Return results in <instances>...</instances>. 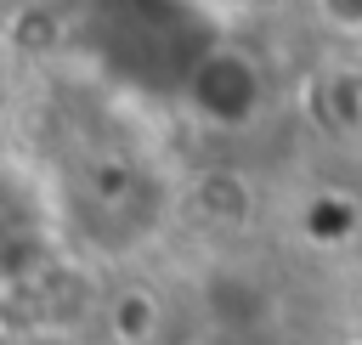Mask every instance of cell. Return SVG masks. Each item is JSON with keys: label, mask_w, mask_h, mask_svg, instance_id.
Masks as SVG:
<instances>
[{"label": "cell", "mask_w": 362, "mask_h": 345, "mask_svg": "<svg viewBox=\"0 0 362 345\" xmlns=\"http://www.w3.org/2000/svg\"><path fill=\"white\" fill-rule=\"evenodd\" d=\"M51 232L57 221H51V204L34 192V181L17 170H0V288L45 271Z\"/></svg>", "instance_id": "obj_2"}, {"label": "cell", "mask_w": 362, "mask_h": 345, "mask_svg": "<svg viewBox=\"0 0 362 345\" xmlns=\"http://www.w3.org/2000/svg\"><path fill=\"white\" fill-rule=\"evenodd\" d=\"M204 317L215 334L226 339H249L260 328H272V288L255 283L249 271H215L204 288Z\"/></svg>", "instance_id": "obj_3"}, {"label": "cell", "mask_w": 362, "mask_h": 345, "mask_svg": "<svg viewBox=\"0 0 362 345\" xmlns=\"http://www.w3.org/2000/svg\"><path fill=\"white\" fill-rule=\"evenodd\" d=\"M107 322H113V339L119 345H153V334H158V300L147 288H124L113 300Z\"/></svg>", "instance_id": "obj_4"}, {"label": "cell", "mask_w": 362, "mask_h": 345, "mask_svg": "<svg viewBox=\"0 0 362 345\" xmlns=\"http://www.w3.org/2000/svg\"><path fill=\"white\" fill-rule=\"evenodd\" d=\"M181 96L209 124H249L260 107V68L232 45H204L181 74Z\"/></svg>", "instance_id": "obj_1"}]
</instances>
